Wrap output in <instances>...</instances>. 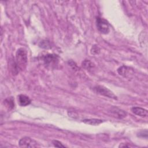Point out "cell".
<instances>
[{"label":"cell","mask_w":148,"mask_h":148,"mask_svg":"<svg viewBox=\"0 0 148 148\" xmlns=\"http://www.w3.org/2000/svg\"><path fill=\"white\" fill-rule=\"evenodd\" d=\"M131 110L132 113L140 117H146L148 114L147 110L140 107H132Z\"/></svg>","instance_id":"cell-7"},{"label":"cell","mask_w":148,"mask_h":148,"mask_svg":"<svg viewBox=\"0 0 148 148\" xmlns=\"http://www.w3.org/2000/svg\"><path fill=\"white\" fill-rule=\"evenodd\" d=\"M99 51H100V49H99V48L98 46H94L92 47L91 50V53L93 54H98V53H99Z\"/></svg>","instance_id":"cell-14"},{"label":"cell","mask_w":148,"mask_h":148,"mask_svg":"<svg viewBox=\"0 0 148 148\" xmlns=\"http://www.w3.org/2000/svg\"><path fill=\"white\" fill-rule=\"evenodd\" d=\"M117 72L120 75L125 77H130V75H132L133 73L132 69L126 66H121L117 69Z\"/></svg>","instance_id":"cell-5"},{"label":"cell","mask_w":148,"mask_h":148,"mask_svg":"<svg viewBox=\"0 0 148 148\" xmlns=\"http://www.w3.org/2000/svg\"><path fill=\"white\" fill-rule=\"evenodd\" d=\"M119 147H132V146H131L130 143H121V145H119Z\"/></svg>","instance_id":"cell-17"},{"label":"cell","mask_w":148,"mask_h":148,"mask_svg":"<svg viewBox=\"0 0 148 148\" xmlns=\"http://www.w3.org/2000/svg\"><path fill=\"white\" fill-rule=\"evenodd\" d=\"M83 66L87 69H90L93 66L92 63L89 60H85L83 62Z\"/></svg>","instance_id":"cell-13"},{"label":"cell","mask_w":148,"mask_h":148,"mask_svg":"<svg viewBox=\"0 0 148 148\" xmlns=\"http://www.w3.org/2000/svg\"><path fill=\"white\" fill-rule=\"evenodd\" d=\"M19 146L22 147H36L39 145L38 143L29 137H23L19 140Z\"/></svg>","instance_id":"cell-4"},{"label":"cell","mask_w":148,"mask_h":148,"mask_svg":"<svg viewBox=\"0 0 148 148\" xmlns=\"http://www.w3.org/2000/svg\"><path fill=\"white\" fill-rule=\"evenodd\" d=\"M97 27L98 31L103 34H107L109 32V23L103 18L97 17L96 18Z\"/></svg>","instance_id":"cell-2"},{"label":"cell","mask_w":148,"mask_h":148,"mask_svg":"<svg viewBox=\"0 0 148 148\" xmlns=\"http://www.w3.org/2000/svg\"><path fill=\"white\" fill-rule=\"evenodd\" d=\"M39 46L43 49H49L50 48V45L49 42L47 40H42L39 43Z\"/></svg>","instance_id":"cell-12"},{"label":"cell","mask_w":148,"mask_h":148,"mask_svg":"<svg viewBox=\"0 0 148 148\" xmlns=\"http://www.w3.org/2000/svg\"><path fill=\"white\" fill-rule=\"evenodd\" d=\"M138 134H139V135H138V136H140V137H142V138H147V130L142 131L139 132Z\"/></svg>","instance_id":"cell-16"},{"label":"cell","mask_w":148,"mask_h":148,"mask_svg":"<svg viewBox=\"0 0 148 148\" xmlns=\"http://www.w3.org/2000/svg\"><path fill=\"white\" fill-rule=\"evenodd\" d=\"M18 101L19 105L21 106H25L28 105L30 104L31 101L28 96L23 94H20L18 96Z\"/></svg>","instance_id":"cell-8"},{"label":"cell","mask_w":148,"mask_h":148,"mask_svg":"<svg viewBox=\"0 0 148 148\" xmlns=\"http://www.w3.org/2000/svg\"><path fill=\"white\" fill-rule=\"evenodd\" d=\"M53 144L54 145V146L55 147H65L60 141H58V140H53Z\"/></svg>","instance_id":"cell-15"},{"label":"cell","mask_w":148,"mask_h":148,"mask_svg":"<svg viewBox=\"0 0 148 148\" xmlns=\"http://www.w3.org/2000/svg\"><path fill=\"white\" fill-rule=\"evenodd\" d=\"M5 103H6V105L7 107L9 108V109H12L14 106V101L12 98H7L5 101H4Z\"/></svg>","instance_id":"cell-11"},{"label":"cell","mask_w":148,"mask_h":148,"mask_svg":"<svg viewBox=\"0 0 148 148\" xmlns=\"http://www.w3.org/2000/svg\"><path fill=\"white\" fill-rule=\"evenodd\" d=\"M110 112L114 115H116V116L117 117H119V118H120V119L125 117L126 114H127L126 112H124V110H123L121 109H120L117 108H115V107H113V108H111Z\"/></svg>","instance_id":"cell-9"},{"label":"cell","mask_w":148,"mask_h":148,"mask_svg":"<svg viewBox=\"0 0 148 148\" xmlns=\"http://www.w3.org/2000/svg\"><path fill=\"white\" fill-rule=\"evenodd\" d=\"M16 60L17 69H24L27 62V53L24 49L20 48L17 50L16 53Z\"/></svg>","instance_id":"cell-1"},{"label":"cell","mask_w":148,"mask_h":148,"mask_svg":"<svg viewBox=\"0 0 148 148\" xmlns=\"http://www.w3.org/2000/svg\"><path fill=\"white\" fill-rule=\"evenodd\" d=\"M43 60L46 65L51 64L58 61V56L56 54H48L43 57Z\"/></svg>","instance_id":"cell-6"},{"label":"cell","mask_w":148,"mask_h":148,"mask_svg":"<svg viewBox=\"0 0 148 148\" xmlns=\"http://www.w3.org/2000/svg\"><path fill=\"white\" fill-rule=\"evenodd\" d=\"M94 90L97 94L102 95L105 97H107L108 98L117 99L116 96L108 88L103 86H96L94 87Z\"/></svg>","instance_id":"cell-3"},{"label":"cell","mask_w":148,"mask_h":148,"mask_svg":"<svg viewBox=\"0 0 148 148\" xmlns=\"http://www.w3.org/2000/svg\"><path fill=\"white\" fill-rule=\"evenodd\" d=\"M83 122L90 124V125H98L102 123L103 122V120L101 119H84L83 120Z\"/></svg>","instance_id":"cell-10"}]
</instances>
